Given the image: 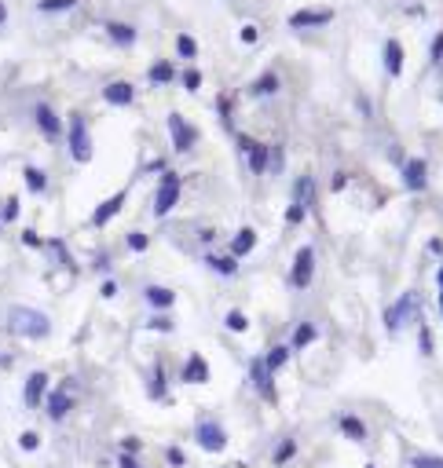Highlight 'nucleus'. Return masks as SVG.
<instances>
[{"instance_id":"nucleus-42","label":"nucleus","mask_w":443,"mask_h":468,"mask_svg":"<svg viewBox=\"0 0 443 468\" xmlns=\"http://www.w3.org/2000/svg\"><path fill=\"white\" fill-rule=\"evenodd\" d=\"M418 348H421V355H432V333H429V326L421 322V329H418Z\"/></svg>"},{"instance_id":"nucleus-57","label":"nucleus","mask_w":443,"mask_h":468,"mask_svg":"<svg viewBox=\"0 0 443 468\" xmlns=\"http://www.w3.org/2000/svg\"><path fill=\"white\" fill-rule=\"evenodd\" d=\"M0 227H4V220H0Z\"/></svg>"},{"instance_id":"nucleus-21","label":"nucleus","mask_w":443,"mask_h":468,"mask_svg":"<svg viewBox=\"0 0 443 468\" xmlns=\"http://www.w3.org/2000/svg\"><path fill=\"white\" fill-rule=\"evenodd\" d=\"M143 300L151 304L154 311H168V307L176 304V293L165 289V285H147V289H143Z\"/></svg>"},{"instance_id":"nucleus-52","label":"nucleus","mask_w":443,"mask_h":468,"mask_svg":"<svg viewBox=\"0 0 443 468\" xmlns=\"http://www.w3.org/2000/svg\"><path fill=\"white\" fill-rule=\"evenodd\" d=\"M147 172H165V161H162V157H157V161H151V165H147Z\"/></svg>"},{"instance_id":"nucleus-11","label":"nucleus","mask_w":443,"mask_h":468,"mask_svg":"<svg viewBox=\"0 0 443 468\" xmlns=\"http://www.w3.org/2000/svg\"><path fill=\"white\" fill-rule=\"evenodd\" d=\"M34 121H37V129H40V135H45V140H62V121H59V114L51 110L48 103H37L34 106Z\"/></svg>"},{"instance_id":"nucleus-26","label":"nucleus","mask_w":443,"mask_h":468,"mask_svg":"<svg viewBox=\"0 0 443 468\" xmlns=\"http://www.w3.org/2000/svg\"><path fill=\"white\" fill-rule=\"evenodd\" d=\"M385 70H388V77L403 73V48H399V40H385Z\"/></svg>"},{"instance_id":"nucleus-33","label":"nucleus","mask_w":443,"mask_h":468,"mask_svg":"<svg viewBox=\"0 0 443 468\" xmlns=\"http://www.w3.org/2000/svg\"><path fill=\"white\" fill-rule=\"evenodd\" d=\"M176 51H180V59H194V55H198V44H194V37L180 34V37H176Z\"/></svg>"},{"instance_id":"nucleus-4","label":"nucleus","mask_w":443,"mask_h":468,"mask_svg":"<svg viewBox=\"0 0 443 468\" xmlns=\"http://www.w3.org/2000/svg\"><path fill=\"white\" fill-rule=\"evenodd\" d=\"M180 187H183V179L165 168V172H162V183H157V190H154V216H157V220L168 216V212L176 209V201H180Z\"/></svg>"},{"instance_id":"nucleus-20","label":"nucleus","mask_w":443,"mask_h":468,"mask_svg":"<svg viewBox=\"0 0 443 468\" xmlns=\"http://www.w3.org/2000/svg\"><path fill=\"white\" fill-rule=\"evenodd\" d=\"M253 246H257V231L253 227H242L235 238H231V249H227V257H235V260H242V257H249L253 252Z\"/></svg>"},{"instance_id":"nucleus-29","label":"nucleus","mask_w":443,"mask_h":468,"mask_svg":"<svg viewBox=\"0 0 443 468\" xmlns=\"http://www.w3.org/2000/svg\"><path fill=\"white\" fill-rule=\"evenodd\" d=\"M205 263H209L216 274H224V278H231V274L238 271V260H235V257H220V252H205Z\"/></svg>"},{"instance_id":"nucleus-55","label":"nucleus","mask_w":443,"mask_h":468,"mask_svg":"<svg viewBox=\"0 0 443 468\" xmlns=\"http://www.w3.org/2000/svg\"><path fill=\"white\" fill-rule=\"evenodd\" d=\"M440 315H443V293H440Z\"/></svg>"},{"instance_id":"nucleus-13","label":"nucleus","mask_w":443,"mask_h":468,"mask_svg":"<svg viewBox=\"0 0 443 468\" xmlns=\"http://www.w3.org/2000/svg\"><path fill=\"white\" fill-rule=\"evenodd\" d=\"M271 377H275V374H271V369L264 366V359H260V355H257V359H249V380L257 385V391H260L264 399L275 402V380H271Z\"/></svg>"},{"instance_id":"nucleus-22","label":"nucleus","mask_w":443,"mask_h":468,"mask_svg":"<svg viewBox=\"0 0 443 468\" xmlns=\"http://www.w3.org/2000/svg\"><path fill=\"white\" fill-rule=\"evenodd\" d=\"M315 340H319V326L301 322L297 329H293V337H290V351H304L308 344H315Z\"/></svg>"},{"instance_id":"nucleus-47","label":"nucleus","mask_w":443,"mask_h":468,"mask_svg":"<svg viewBox=\"0 0 443 468\" xmlns=\"http://www.w3.org/2000/svg\"><path fill=\"white\" fill-rule=\"evenodd\" d=\"M140 446H143V443L136 439V435H129V439H121V450H125V454H140Z\"/></svg>"},{"instance_id":"nucleus-12","label":"nucleus","mask_w":443,"mask_h":468,"mask_svg":"<svg viewBox=\"0 0 443 468\" xmlns=\"http://www.w3.org/2000/svg\"><path fill=\"white\" fill-rule=\"evenodd\" d=\"M403 187L410 190V194H421V190L429 187V165H425V157H410V161L403 165Z\"/></svg>"},{"instance_id":"nucleus-40","label":"nucleus","mask_w":443,"mask_h":468,"mask_svg":"<svg viewBox=\"0 0 443 468\" xmlns=\"http://www.w3.org/2000/svg\"><path fill=\"white\" fill-rule=\"evenodd\" d=\"M147 329H157V333H173L176 322L168 315H154V318H147Z\"/></svg>"},{"instance_id":"nucleus-44","label":"nucleus","mask_w":443,"mask_h":468,"mask_svg":"<svg viewBox=\"0 0 443 468\" xmlns=\"http://www.w3.org/2000/svg\"><path fill=\"white\" fill-rule=\"evenodd\" d=\"M118 468H143V465H140V457H136V454H125L121 450L118 454Z\"/></svg>"},{"instance_id":"nucleus-45","label":"nucleus","mask_w":443,"mask_h":468,"mask_svg":"<svg viewBox=\"0 0 443 468\" xmlns=\"http://www.w3.org/2000/svg\"><path fill=\"white\" fill-rule=\"evenodd\" d=\"M23 246H29V249H40L45 242H40V234H37V231H23Z\"/></svg>"},{"instance_id":"nucleus-28","label":"nucleus","mask_w":443,"mask_h":468,"mask_svg":"<svg viewBox=\"0 0 443 468\" xmlns=\"http://www.w3.org/2000/svg\"><path fill=\"white\" fill-rule=\"evenodd\" d=\"M312 198H315V179L312 176H297V183H293V201L304 209H312Z\"/></svg>"},{"instance_id":"nucleus-27","label":"nucleus","mask_w":443,"mask_h":468,"mask_svg":"<svg viewBox=\"0 0 443 468\" xmlns=\"http://www.w3.org/2000/svg\"><path fill=\"white\" fill-rule=\"evenodd\" d=\"M23 179H26L29 194H45V190H48V172H45V168H37V165H26Z\"/></svg>"},{"instance_id":"nucleus-38","label":"nucleus","mask_w":443,"mask_h":468,"mask_svg":"<svg viewBox=\"0 0 443 468\" xmlns=\"http://www.w3.org/2000/svg\"><path fill=\"white\" fill-rule=\"evenodd\" d=\"M165 465L168 468H187V454L180 446H165Z\"/></svg>"},{"instance_id":"nucleus-36","label":"nucleus","mask_w":443,"mask_h":468,"mask_svg":"<svg viewBox=\"0 0 443 468\" xmlns=\"http://www.w3.org/2000/svg\"><path fill=\"white\" fill-rule=\"evenodd\" d=\"M180 84H183L187 92H198V88H202V70H194V66L183 70V73H180Z\"/></svg>"},{"instance_id":"nucleus-51","label":"nucleus","mask_w":443,"mask_h":468,"mask_svg":"<svg viewBox=\"0 0 443 468\" xmlns=\"http://www.w3.org/2000/svg\"><path fill=\"white\" fill-rule=\"evenodd\" d=\"M344 183H348V176H344V172H333V183H330V187H333V190H344Z\"/></svg>"},{"instance_id":"nucleus-8","label":"nucleus","mask_w":443,"mask_h":468,"mask_svg":"<svg viewBox=\"0 0 443 468\" xmlns=\"http://www.w3.org/2000/svg\"><path fill=\"white\" fill-rule=\"evenodd\" d=\"M414 315H418V293H403V296H399V300L385 311V326H388V333H396V329L403 326V322H410Z\"/></svg>"},{"instance_id":"nucleus-19","label":"nucleus","mask_w":443,"mask_h":468,"mask_svg":"<svg viewBox=\"0 0 443 468\" xmlns=\"http://www.w3.org/2000/svg\"><path fill=\"white\" fill-rule=\"evenodd\" d=\"M147 391H151L154 402H173V399H168V380H165V366H162V363L151 366V377H147Z\"/></svg>"},{"instance_id":"nucleus-56","label":"nucleus","mask_w":443,"mask_h":468,"mask_svg":"<svg viewBox=\"0 0 443 468\" xmlns=\"http://www.w3.org/2000/svg\"><path fill=\"white\" fill-rule=\"evenodd\" d=\"M366 468H377V465H374V461H370V465H366Z\"/></svg>"},{"instance_id":"nucleus-25","label":"nucleus","mask_w":443,"mask_h":468,"mask_svg":"<svg viewBox=\"0 0 443 468\" xmlns=\"http://www.w3.org/2000/svg\"><path fill=\"white\" fill-rule=\"evenodd\" d=\"M176 77H180V73H176V66L168 59H157L154 66L147 70V81H151V84H173Z\"/></svg>"},{"instance_id":"nucleus-32","label":"nucleus","mask_w":443,"mask_h":468,"mask_svg":"<svg viewBox=\"0 0 443 468\" xmlns=\"http://www.w3.org/2000/svg\"><path fill=\"white\" fill-rule=\"evenodd\" d=\"M77 8V0H37V12H45V15H51V12H73Z\"/></svg>"},{"instance_id":"nucleus-30","label":"nucleus","mask_w":443,"mask_h":468,"mask_svg":"<svg viewBox=\"0 0 443 468\" xmlns=\"http://www.w3.org/2000/svg\"><path fill=\"white\" fill-rule=\"evenodd\" d=\"M290 355H293V351H290V344H275V348L268 351V355H264V366H268L271 374H279V369L290 363Z\"/></svg>"},{"instance_id":"nucleus-34","label":"nucleus","mask_w":443,"mask_h":468,"mask_svg":"<svg viewBox=\"0 0 443 468\" xmlns=\"http://www.w3.org/2000/svg\"><path fill=\"white\" fill-rule=\"evenodd\" d=\"M224 326L235 329V333H246V329H249V318L242 315V311H227V315H224Z\"/></svg>"},{"instance_id":"nucleus-46","label":"nucleus","mask_w":443,"mask_h":468,"mask_svg":"<svg viewBox=\"0 0 443 468\" xmlns=\"http://www.w3.org/2000/svg\"><path fill=\"white\" fill-rule=\"evenodd\" d=\"M99 293L107 296V300H114V296H118V282H114V278H107V282L99 285Z\"/></svg>"},{"instance_id":"nucleus-3","label":"nucleus","mask_w":443,"mask_h":468,"mask_svg":"<svg viewBox=\"0 0 443 468\" xmlns=\"http://www.w3.org/2000/svg\"><path fill=\"white\" fill-rule=\"evenodd\" d=\"M194 443L202 446L205 454H224L227 450V428L213 417H202L194 424Z\"/></svg>"},{"instance_id":"nucleus-7","label":"nucleus","mask_w":443,"mask_h":468,"mask_svg":"<svg viewBox=\"0 0 443 468\" xmlns=\"http://www.w3.org/2000/svg\"><path fill=\"white\" fill-rule=\"evenodd\" d=\"M48 391H51V377L45 374V369H34V374L26 377V385H23V402H26V410H40V406H45Z\"/></svg>"},{"instance_id":"nucleus-24","label":"nucleus","mask_w":443,"mask_h":468,"mask_svg":"<svg viewBox=\"0 0 443 468\" xmlns=\"http://www.w3.org/2000/svg\"><path fill=\"white\" fill-rule=\"evenodd\" d=\"M107 37L118 48H132L136 44V26H129V23H107Z\"/></svg>"},{"instance_id":"nucleus-9","label":"nucleus","mask_w":443,"mask_h":468,"mask_svg":"<svg viewBox=\"0 0 443 468\" xmlns=\"http://www.w3.org/2000/svg\"><path fill=\"white\" fill-rule=\"evenodd\" d=\"M238 146L246 151V161H249V172L253 176H264L271 168V151L264 143H257V140H249V135H238Z\"/></svg>"},{"instance_id":"nucleus-35","label":"nucleus","mask_w":443,"mask_h":468,"mask_svg":"<svg viewBox=\"0 0 443 468\" xmlns=\"http://www.w3.org/2000/svg\"><path fill=\"white\" fill-rule=\"evenodd\" d=\"M18 450H26V454H34V450H40V435H37L34 428H26L23 435H18Z\"/></svg>"},{"instance_id":"nucleus-6","label":"nucleus","mask_w":443,"mask_h":468,"mask_svg":"<svg viewBox=\"0 0 443 468\" xmlns=\"http://www.w3.org/2000/svg\"><path fill=\"white\" fill-rule=\"evenodd\" d=\"M312 274H315V249L312 246H301L297 257H293V268H290V289H308L312 285Z\"/></svg>"},{"instance_id":"nucleus-16","label":"nucleus","mask_w":443,"mask_h":468,"mask_svg":"<svg viewBox=\"0 0 443 468\" xmlns=\"http://www.w3.org/2000/svg\"><path fill=\"white\" fill-rule=\"evenodd\" d=\"M180 380H183V385H205V380H209V363L198 355V351L187 355V363L180 369Z\"/></svg>"},{"instance_id":"nucleus-39","label":"nucleus","mask_w":443,"mask_h":468,"mask_svg":"<svg viewBox=\"0 0 443 468\" xmlns=\"http://www.w3.org/2000/svg\"><path fill=\"white\" fill-rule=\"evenodd\" d=\"M410 468H443V457H432V454H414V457H410Z\"/></svg>"},{"instance_id":"nucleus-23","label":"nucleus","mask_w":443,"mask_h":468,"mask_svg":"<svg viewBox=\"0 0 443 468\" xmlns=\"http://www.w3.org/2000/svg\"><path fill=\"white\" fill-rule=\"evenodd\" d=\"M279 88H282L279 73H260V77L249 84V95H257V99H268V95H275Z\"/></svg>"},{"instance_id":"nucleus-10","label":"nucleus","mask_w":443,"mask_h":468,"mask_svg":"<svg viewBox=\"0 0 443 468\" xmlns=\"http://www.w3.org/2000/svg\"><path fill=\"white\" fill-rule=\"evenodd\" d=\"M70 410H73V395H70V385H62L55 391H48V399H45V413L51 421H66L70 417Z\"/></svg>"},{"instance_id":"nucleus-53","label":"nucleus","mask_w":443,"mask_h":468,"mask_svg":"<svg viewBox=\"0 0 443 468\" xmlns=\"http://www.w3.org/2000/svg\"><path fill=\"white\" fill-rule=\"evenodd\" d=\"M4 23H8V8L0 4V26H4Z\"/></svg>"},{"instance_id":"nucleus-2","label":"nucleus","mask_w":443,"mask_h":468,"mask_svg":"<svg viewBox=\"0 0 443 468\" xmlns=\"http://www.w3.org/2000/svg\"><path fill=\"white\" fill-rule=\"evenodd\" d=\"M66 146H70V157H73L77 165H88V161H92V135H88V121H84L81 114L70 117Z\"/></svg>"},{"instance_id":"nucleus-15","label":"nucleus","mask_w":443,"mask_h":468,"mask_svg":"<svg viewBox=\"0 0 443 468\" xmlns=\"http://www.w3.org/2000/svg\"><path fill=\"white\" fill-rule=\"evenodd\" d=\"M326 23H333V12H330V8H304V12L290 15V26H293V29H308V26H326Z\"/></svg>"},{"instance_id":"nucleus-18","label":"nucleus","mask_w":443,"mask_h":468,"mask_svg":"<svg viewBox=\"0 0 443 468\" xmlns=\"http://www.w3.org/2000/svg\"><path fill=\"white\" fill-rule=\"evenodd\" d=\"M337 428H341V435H344V439H352V443H366V439H370V432H366V421L363 417H355V413H344V417L341 421H337Z\"/></svg>"},{"instance_id":"nucleus-37","label":"nucleus","mask_w":443,"mask_h":468,"mask_svg":"<svg viewBox=\"0 0 443 468\" xmlns=\"http://www.w3.org/2000/svg\"><path fill=\"white\" fill-rule=\"evenodd\" d=\"M125 246H129L132 252H147V246H151V238H147L143 231H129V238H125Z\"/></svg>"},{"instance_id":"nucleus-17","label":"nucleus","mask_w":443,"mask_h":468,"mask_svg":"<svg viewBox=\"0 0 443 468\" xmlns=\"http://www.w3.org/2000/svg\"><path fill=\"white\" fill-rule=\"evenodd\" d=\"M103 99H107L110 106H132L136 103V88L129 81H110L107 88H103Z\"/></svg>"},{"instance_id":"nucleus-41","label":"nucleus","mask_w":443,"mask_h":468,"mask_svg":"<svg viewBox=\"0 0 443 468\" xmlns=\"http://www.w3.org/2000/svg\"><path fill=\"white\" fill-rule=\"evenodd\" d=\"M0 220H4V223H15V220H18V198H15V194L8 198L4 205H0Z\"/></svg>"},{"instance_id":"nucleus-54","label":"nucleus","mask_w":443,"mask_h":468,"mask_svg":"<svg viewBox=\"0 0 443 468\" xmlns=\"http://www.w3.org/2000/svg\"><path fill=\"white\" fill-rule=\"evenodd\" d=\"M436 282H440V293H443V268H440V274H436Z\"/></svg>"},{"instance_id":"nucleus-43","label":"nucleus","mask_w":443,"mask_h":468,"mask_svg":"<svg viewBox=\"0 0 443 468\" xmlns=\"http://www.w3.org/2000/svg\"><path fill=\"white\" fill-rule=\"evenodd\" d=\"M304 212H308L304 205H297V201H290V209H286V223H290V227H297V223L304 220Z\"/></svg>"},{"instance_id":"nucleus-49","label":"nucleus","mask_w":443,"mask_h":468,"mask_svg":"<svg viewBox=\"0 0 443 468\" xmlns=\"http://www.w3.org/2000/svg\"><path fill=\"white\" fill-rule=\"evenodd\" d=\"M257 26H242V40H246V44H257Z\"/></svg>"},{"instance_id":"nucleus-14","label":"nucleus","mask_w":443,"mask_h":468,"mask_svg":"<svg viewBox=\"0 0 443 468\" xmlns=\"http://www.w3.org/2000/svg\"><path fill=\"white\" fill-rule=\"evenodd\" d=\"M125 201H129V190H118V194H110L107 201H99V209L92 212V227H107V223L125 209Z\"/></svg>"},{"instance_id":"nucleus-1","label":"nucleus","mask_w":443,"mask_h":468,"mask_svg":"<svg viewBox=\"0 0 443 468\" xmlns=\"http://www.w3.org/2000/svg\"><path fill=\"white\" fill-rule=\"evenodd\" d=\"M8 329L23 340H45L51 333V318L37 307H12L8 311Z\"/></svg>"},{"instance_id":"nucleus-5","label":"nucleus","mask_w":443,"mask_h":468,"mask_svg":"<svg viewBox=\"0 0 443 468\" xmlns=\"http://www.w3.org/2000/svg\"><path fill=\"white\" fill-rule=\"evenodd\" d=\"M168 135H173V151L176 154H191L198 146V129L187 125L183 114H168Z\"/></svg>"},{"instance_id":"nucleus-48","label":"nucleus","mask_w":443,"mask_h":468,"mask_svg":"<svg viewBox=\"0 0 443 468\" xmlns=\"http://www.w3.org/2000/svg\"><path fill=\"white\" fill-rule=\"evenodd\" d=\"M429 55H432V62H440V59H443V34H440L436 40H432V51H429Z\"/></svg>"},{"instance_id":"nucleus-50","label":"nucleus","mask_w":443,"mask_h":468,"mask_svg":"<svg viewBox=\"0 0 443 468\" xmlns=\"http://www.w3.org/2000/svg\"><path fill=\"white\" fill-rule=\"evenodd\" d=\"M429 252H432V257H443V238H432L429 242Z\"/></svg>"},{"instance_id":"nucleus-31","label":"nucleus","mask_w":443,"mask_h":468,"mask_svg":"<svg viewBox=\"0 0 443 468\" xmlns=\"http://www.w3.org/2000/svg\"><path fill=\"white\" fill-rule=\"evenodd\" d=\"M293 457H297V439H282L279 446H275V454H271V465H290Z\"/></svg>"}]
</instances>
